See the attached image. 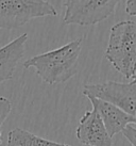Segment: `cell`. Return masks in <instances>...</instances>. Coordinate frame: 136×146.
<instances>
[{"mask_svg": "<svg viewBox=\"0 0 136 146\" xmlns=\"http://www.w3.org/2000/svg\"><path fill=\"white\" fill-rule=\"evenodd\" d=\"M120 0H66L65 25L94 26L115 13Z\"/></svg>", "mask_w": 136, "mask_h": 146, "instance_id": "obj_4", "label": "cell"}, {"mask_svg": "<svg viewBox=\"0 0 136 146\" xmlns=\"http://www.w3.org/2000/svg\"><path fill=\"white\" fill-rule=\"evenodd\" d=\"M84 96H92L113 104L127 114L136 118V83L106 81L85 84Z\"/></svg>", "mask_w": 136, "mask_h": 146, "instance_id": "obj_5", "label": "cell"}, {"mask_svg": "<svg viewBox=\"0 0 136 146\" xmlns=\"http://www.w3.org/2000/svg\"><path fill=\"white\" fill-rule=\"evenodd\" d=\"M28 33H24L0 48V84L12 79L19 61L26 52Z\"/></svg>", "mask_w": 136, "mask_h": 146, "instance_id": "obj_8", "label": "cell"}, {"mask_svg": "<svg viewBox=\"0 0 136 146\" xmlns=\"http://www.w3.org/2000/svg\"><path fill=\"white\" fill-rule=\"evenodd\" d=\"M123 137L128 140L132 146H136V128L132 126H128L125 129L121 132Z\"/></svg>", "mask_w": 136, "mask_h": 146, "instance_id": "obj_11", "label": "cell"}, {"mask_svg": "<svg viewBox=\"0 0 136 146\" xmlns=\"http://www.w3.org/2000/svg\"><path fill=\"white\" fill-rule=\"evenodd\" d=\"M84 35L59 48L40 53L24 62V68H33L36 75L48 84L68 81L78 73V61Z\"/></svg>", "mask_w": 136, "mask_h": 146, "instance_id": "obj_1", "label": "cell"}, {"mask_svg": "<svg viewBox=\"0 0 136 146\" xmlns=\"http://www.w3.org/2000/svg\"><path fill=\"white\" fill-rule=\"evenodd\" d=\"M56 15L47 0H0V29H17L34 18Z\"/></svg>", "mask_w": 136, "mask_h": 146, "instance_id": "obj_3", "label": "cell"}, {"mask_svg": "<svg viewBox=\"0 0 136 146\" xmlns=\"http://www.w3.org/2000/svg\"><path fill=\"white\" fill-rule=\"evenodd\" d=\"M77 139L87 146H113V138L104 127L100 115L95 109L86 111L76 130Z\"/></svg>", "mask_w": 136, "mask_h": 146, "instance_id": "obj_6", "label": "cell"}, {"mask_svg": "<svg viewBox=\"0 0 136 146\" xmlns=\"http://www.w3.org/2000/svg\"><path fill=\"white\" fill-rule=\"evenodd\" d=\"M125 12L130 16H136V0L125 1Z\"/></svg>", "mask_w": 136, "mask_h": 146, "instance_id": "obj_12", "label": "cell"}, {"mask_svg": "<svg viewBox=\"0 0 136 146\" xmlns=\"http://www.w3.org/2000/svg\"><path fill=\"white\" fill-rule=\"evenodd\" d=\"M131 82H133V83H136V75L132 78V80H131Z\"/></svg>", "mask_w": 136, "mask_h": 146, "instance_id": "obj_13", "label": "cell"}, {"mask_svg": "<svg viewBox=\"0 0 136 146\" xmlns=\"http://www.w3.org/2000/svg\"><path fill=\"white\" fill-rule=\"evenodd\" d=\"M7 146H71L64 143L53 142L21 128H14L8 134Z\"/></svg>", "mask_w": 136, "mask_h": 146, "instance_id": "obj_9", "label": "cell"}, {"mask_svg": "<svg viewBox=\"0 0 136 146\" xmlns=\"http://www.w3.org/2000/svg\"><path fill=\"white\" fill-rule=\"evenodd\" d=\"M104 57L127 80H132L136 75V21H121L113 26Z\"/></svg>", "mask_w": 136, "mask_h": 146, "instance_id": "obj_2", "label": "cell"}, {"mask_svg": "<svg viewBox=\"0 0 136 146\" xmlns=\"http://www.w3.org/2000/svg\"><path fill=\"white\" fill-rule=\"evenodd\" d=\"M87 98L92 104V109L96 110L100 115L104 127L111 138L119 132H122L131 124L136 125L135 117L127 114L113 104L92 96H87Z\"/></svg>", "mask_w": 136, "mask_h": 146, "instance_id": "obj_7", "label": "cell"}, {"mask_svg": "<svg viewBox=\"0 0 136 146\" xmlns=\"http://www.w3.org/2000/svg\"><path fill=\"white\" fill-rule=\"evenodd\" d=\"M12 111V104L7 97L0 96V144L2 142V137H1V126L7 121L8 116Z\"/></svg>", "mask_w": 136, "mask_h": 146, "instance_id": "obj_10", "label": "cell"}]
</instances>
